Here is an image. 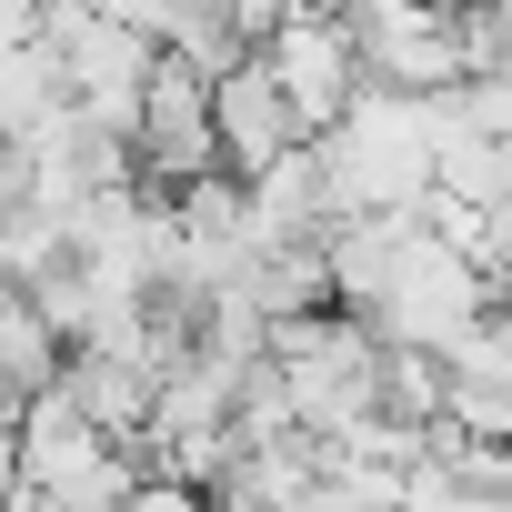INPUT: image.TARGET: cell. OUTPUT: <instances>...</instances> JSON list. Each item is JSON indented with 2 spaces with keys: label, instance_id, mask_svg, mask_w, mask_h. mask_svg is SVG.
<instances>
[{
  "label": "cell",
  "instance_id": "6da1fadb",
  "mask_svg": "<svg viewBox=\"0 0 512 512\" xmlns=\"http://www.w3.org/2000/svg\"><path fill=\"white\" fill-rule=\"evenodd\" d=\"M322 171H332V201L342 221H392V211H422L442 191V101L422 91H362L342 131L312 141Z\"/></svg>",
  "mask_w": 512,
  "mask_h": 512
},
{
  "label": "cell",
  "instance_id": "7a4b0ae2",
  "mask_svg": "<svg viewBox=\"0 0 512 512\" xmlns=\"http://www.w3.org/2000/svg\"><path fill=\"white\" fill-rule=\"evenodd\" d=\"M11 482L51 492L61 512H121V502L151 482V462H141L121 432H101V422L81 412V392H71V382H51V392H31V402H21Z\"/></svg>",
  "mask_w": 512,
  "mask_h": 512
},
{
  "label": "cell",
  "instance_id": "3957f363",
  "mask_svg": "<svg viewBox=\"0 0 512 512\" xmlns=\"http://www.w3.org/2000/svg\"><path fill=\"white\" fill-rule=\"evenodd\" d=\"M342 21H352L362 71L382 91L442 101V91L472 81V51H462V11H452V0H342Z\"/></svg>",
  "mask_w": 512,
  "mask_h": 512
},
{
  "label": "cell",
  "instance_id": "277c9868",
  "mask_svg": "<svg viewBox=\"0 0 512 512\" xmlns=\"http://www.w3.org/2000/svg\"><path fill=\"white\" fill-rule=\"evenodd\" d=\"M131 151H141V191H201V181L231 171V161H221V111H211V71H201V61L161 51Z\"/></svg>",
  "mask_w": 512,
  "mask_h": 512
},
{
  "label": "cell",
  "instance_id": "5b68a950",
  "mask_svg": "<svg viewBox=\"0 0 512 512\" xmlns=\"http://www.w3.org/2000/svg\"><path fill=\"white\" fill-rule=\"evenodd\" d=\"M262 61H272V81L292 91V111H302V131H312V141H322V131H342V121H352V101L372 91L362 41H352V21H342V11H292V21H282V41H272Z\"/></svg>",
  "mask_w": 512,
  "mask_h": 512
},
{
  "label": "cell",
  "instance_id": "8992f818",
  "mask_svg": "<svg viewBox=\"0 0 512 512\" xmlns=\"http://www.w3.org/2000/svg\"><path fill=\"white\" fill-rule=\"evenodd\" d=\"M211 111H221V161H231V181H262V171H282L312 131H302V111H292V91L272 81V61L251 51V61H231L221 81H211Z\"/></svg>",
  "mask_w": 512,
  "mask_h": 512
},
{
  "label": "cell",
  "instance_id": "52a82bcc",
  "mask_svg": "<svg viewBox=\"0 0 512 512\" xmlns=\"http://www.w3.org/2000/svg\"><path fill=\"white\" fill-rule=\"evenodd\" d=\"M0 362H11V402H31V392H51V382L71 372V342H61V322H51L31 292L0 302Z\"/></svg>",
  "mask_w": 512,
  "mask_h": 512
},
{
  "label": "cell",
  "instance_id": "ba28073f",
  "mask_svg": "<svg viewBox=\"0 0 512 512\" xmlns=\"http://www.w3.org/2000/svg\"><path fill=\"white\" fill-rule=\"evenodd\" d=\"M392 512H482V502H472V492H462L442 462H422V472L402 482V502H392Z\"/></svg>",
  "mask_w": 512,
  "mask_h": 512
},
{
  "label": "cell",
  "instance_id": "9c48e42d",
  "mask_svg": "<svg viewBox=\"0 0 512 512\" xmlns=\"http://www.w3.org/2000/svg\"><path fill=\"white\" fill-rule=\"evenodd\" d=\"M121 512H221V502H211V492H191V482H171V472H151Z\"/></svg>",
  "mask_w": 512,
  "mask_h": 512
},
{
  "label": "cell",
  "instance_id": "30bf717a",
  "mask_svg": "<svg viewBox=\"0 0 512 512\" xmlns=\"http://www.w3.org/2000/svg\"><path fill=\"white\" fill-rule=\"evenodd\" d=\"M492 282L512 292V211H492Z\"/></svg>",
  "mask_w": 512,
  "mask_h": 512
},
{
  "label": "cell",
  "instance_id": "8fae6325",
  "mask_svg": "<svg viewBox=\"0 0 512 512\" xmlns=\"http://www.w3.org/2000/svg\"><path fill=\"white\" fill-rule=\"evenodd\" d=\"M452 11H462V0H452Z\"/></svg>",
  "mask_w": 512,
  "mask_h": 512
}]
</instances>
